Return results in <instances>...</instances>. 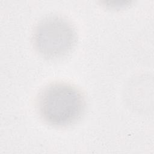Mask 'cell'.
<instances>
[{
	"instance_id": "6da1fadb",
	"label": "cell",
	"mask_w": 154,
	"mask_h": 154,
	"mask_svg": "<svg viewBox=\"0 0 154 154\" xmlns=\"http://www.w3.org/2000/svg\"><path fill=\"white\" fill-rule=\"evenodd\" d=\"M85 101L82 92L66 82H54L40 93L37 108L42 119L53 126L64 127L82 116Z\"/></svg>"
},
{
	"instance_id": "7a4b0ae2",
	"label": "cell",
	"mask_w": 154,
	"mask_h": 154,
	"mask_svg": "<svg viewBox=\"0 0 154 154\" xmlns=\"http://www.w3.org/2000/svg\"><path fill=\"white\" fill-rule=\"evenodd\" d=\"M76 32L66 19L57 15L42 19L35 26L32 42L36 51L48 59H57L69 54L76 42Z\"/></svg>"
}]
</instances>
